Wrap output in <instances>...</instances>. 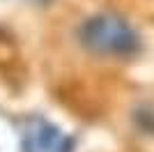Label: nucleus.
<instances>
[{"instance_id": "obj_2", "label": "nucleus", "mask_w": 154, "mask_h": 152, "mask_svg": "<svg viewBox=\"0 0 154 152\" xmlns=\"http://www.w3.org/2000/svg\"><path fill=\"white\" fill-rule=\"evenodd\" d=\"M21 152H74L76 138L67 136L42 115H26L19 122Z\"/></svg>"}, {"instance_id": "obj_1", "label": "nucleus", "mask_w": 154, "mask_h": 152, "mask_svg": "<svg viewBox=\"0 0 154 152\" xmlns=\"http://www.w3.org/2000/svg\"><path fill=\"white\" fill-rule=\"evenodd\" d=\"M78 44L99 58H134L140 53L143 42L136 28L120 14H92L78 25Z\"/></svg>"}]
</instances>
